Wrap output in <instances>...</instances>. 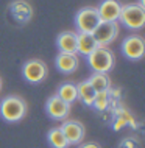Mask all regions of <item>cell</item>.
<instances>
[{"label": "cell", "mask_w": 145, "mask_h": 148, "mask_svg": "<svg viewBox=\"0 0 145 148\" xmlns=\"http://www.w3.org/2000/svg\"><path fill=\"white\" fill-rule=\"evenodd\" d=\"M27 114V103L17 95H10L0 101V115L10 123L22 120Z\"/></svg>", "instance_id": "cell-1"}, {"label": "cell", "mask_w": 145, "mask_h": 148, "mask_svg": "<svg viewBox=\"0 0 145 148\" xmlns=\"http://www.w3.org/2000/svg\"><path fill=\"white\" fill-rule=\"evenodd\" d=\"M114 53L108 47H97L87 56V64L94 70V73H108L114 67Z\"/></svg>", "instance_id": "cell-2"}, {"label": "cell", "mask_w": 145, "mask_h": 148, "mask_svg": "<svg viewBox=\"0 0 145 148\" xmlns=\"http://www.w3.org/2000/svg\"><path fill=\"white\" fill-rule=\"evenodd\" d=\"M119 21L130 30H140L145 25V8H142L139 3L122 5Z\"/></svg>", "instance_id": "cell-3"}, {"label": "cell", "mask_w": 145, "mask_h": 148, "mask_svg": "<svg viewBox=\"0 0 145 148\" xmlns=\"http://www.w3.org/2000/svg\"><path fill=\"white\" fill-rule=\"evenodd\" d=\"M100 16L95 6H84L78 11L75 17V25L78 28V33H89L92 34L95 28L100 25Z\"/></svg>", "instance_id": "cell-4"}, {"label": "cell", "mask_w": 145, "mask_h": 148, "mask_svg": "<svg viewBox=\"0 0 145 148\" xmlns=\"http://www.w3.org/2000/svg\"><path fill=\"white\" fill-rule=\"evenodd\" d=\"M48 73V69H47V64L41 61V59H30L23 64L22 67V75L23 78L27 79L28 83L31 84H39L45 79Z\"/></svg>", "instance_id": "cell-5"}, {"label": "cell", "mask_w": 145, "mask_h": 148, "mask_svg": "<svg viewBox=\"0 0 145 148\" xmlns=\"http://www.w3.org/2000/svg\"><path fill=\"white\" fill-rule=\"evenodd\" d=\"M98 47H108L115 41L119 36V23L117 22H100V25L92 33Z\"/></svg>", "instance_id": "cell-6"}, {"label": "cell", "mask_w": 145, "mask_h": 148, "mask_svg": "<svg viewBox=\"0 0 145 148\" xmlns=\"http://www.w3.org/2000/svg\"><path fill=\"white\" fill-rule=\"evenodd\" d=\"M122 53L128 59H133V61L142 59L144 53H145V42H144L142 36L133 34V36L125 38L122 42Z\"/></svg>", "instance_id": "cell-7"}, {"label": "cell", "mask_w": 145, "mask_h": 148, "mask_svg": "<svg viewBox=\"0 0 145 148\" xmlns=\"http://www.w3.org/2000/svg\"><path fill=\"white\" fill-rule=\"evenodd\" d=\"M45 112L53 120H66L70 114V105L61 100L58 95H53L45 103Z\"/></svg>", "instance_id": "cell-8"}, {"label": "cell", "mask_w": 145, "mask_h": 148, "mask_svg": "<svg viewBox=\"0 0 145 148\" xmlns=\"http://www.w3.org/2000/svg\"><path fill=\"white\" fill-rule=\"evenodd\" d=\"M59 128H61V131L66 136L69 145H78V143L83 142L86 131H84V126L80 122H76V120H66Z\"/></svg>", "instance_id": "cell-9"}, {"label": "cell", "mask_w": 145, "mask_h": 148, "mask_svg": "<svg viewBox=\"0 0 145 148\" xmlns=\"http://www.w3.org/2000/svg\"><path fill=\"white\" fill-rule=\"evenodd\" d=\"M120 10H122V3L119 0H103L97 8L102 22H117Z\"/></svg>", "instance_id": "cell-10"}, {"label": "cell", "mask_w": 145, "mask_h": 148, "mask_svg": "<svg viewBox=\"0 0 145 148\" xmlns=\"http://www.w3.org/2000/svg\"><path fill=\"white\" fill-rule=\"evenodd\" d=\"M10 13L21 25H25L33 17V8L25 0H14L10 3Z\"/></svg>", "instance_id": "cell-11"}, {"label": "cell", "mask_w": 145, "mask_h": 148, "mask_svg": "<svg viewBox=\"0 0 145 148\" xmlns=\"http://www.w3.org/2000/svg\"><path fill=\"white\" fill-rule=\"evenodd\" d=\"M59 53L76 55V33L75 31H63L56 39Z\"/></svg>", "instance_id": "cell-12"}, {"label": "cell", "mask_w": 145, "mask_h": 148, "mask_svg": "<svg viewBox=\"0 0 145 148\" xmlns=\"http://www.w3.org/2000/svg\"><path fill=\"white\" fill-rule=\"evenodd\" d=\"M56 69L61 73H72L78 69V56L76 55H70V53H58L56 56Z\"/></svg>", "instance_id": "cell-13"}, {"label": "cell", "mask_w": 145, "mask_h": 148, "mask_svg": "<svg viewBox=\"0 0 145 148\" xmlns=\"http://www.w3.org/2000/svg\"><path fill=\"white\" fill-rule=\"evenodd\" d=\"M97 42L94 36L89 33H76V53L83 55V56H89V55L97 49Z\"/></svg>", "instance_id": "cell-14"}, {"label": "cell", "mask_w": 145, "mask_h": 148, "mask_svg": "<svg viewBox=\"0 0 145 148\" xmlns=\"http://www.w3.org/2000/svg\"><path fill=\"white\" fill-rule=\"evenodd\" d=\"M47 142L53 148H69V142H67L66 136L61 131V128H52L47 134Z\"/></svg>", "instance_id": "cell-15"}, {"label": "cell", "mask_w": 145, "mask_h": 148, "mask_svg": "<svg viewBox=\"0 0 145 148\" xmlns=\"http://www.w3.org/2000/svg\"><path fill=\"white\" fill-rule=\"evenodd\" d=\"M76 92H78V98L81 100L84 105L92 106L94 98H95V90L89 84V81H81L80 84H76Z\"/></svg>", "instance_id": "cell-16"}, {"label": "cell", "mask_w": 145, "mask_h": 148, "mask_svg": "<svg viewBox=\"0 0 145 148\" xmlns=\"http://www.w3.org/2000/svg\"><path fill=\"white\" fill-rule=\"evenodd\" d=\"M56 95H58L61 100H64L66 103L72 105V103L78 98L76 84H74V83H63V84L58 87V94H56Z\"/></svg>", "instance_id": "cell-17"}, {"label": "cell", "mask_w": 145, "mask_h": 148, "mask_svg": "<svg viewBox=\"0 0 145 148\" xmlns=\"http://www.w3.org/2000/svg\"><path fill=\"white\" fill-rule=\"evenodd\" d=\"M87 81H89V84L92 87H94L95 94L97 92H108L111 87V79L108 78L106 73H94Z\"/></svg>", "instance_id": "cell-18"}, {"label": "cell", "mask_w": 145, "mask_h": 148, "mask_svg": "<svg viewBox=\"0 0 145 148\" xmlns=\"http://www.w3.org/2000/svg\"><path fill=\"white\" fill-rule=\"evenodd\" d=\"M108 105H109V90L108 92H97L92 106H94L97 111L102 112V111H104L108 108Z\"/></svg>", "instance_id": "cell-19"}, {"label": "cell", "mask_w": 145, "mask_h": 148, "mask_svg": "<svg viewBox=\"0 0 145 148\" xmlns=\"http://www.w3.org/2000/svg\"><path fill=\"white\" fill-rule=\"evenodd\" d=\"M80 148H100L98 143H94V142H87V143H83Z\"/></svg>", "instance_id": "cell-20"}, {"label": "cell", "mask_w": 145, "mask_h": 148, "mask_svg": "<svg viewBox=\"0 0 145 148\" xmlns=\"http://www.w3.org/2000/svg\"><path fill=\"white\" fill-rule=\"evenodd\" d=\"M0 90H2V78H0Z\"/></svg>", "instance_id": "cell-21"}]
</instances>
